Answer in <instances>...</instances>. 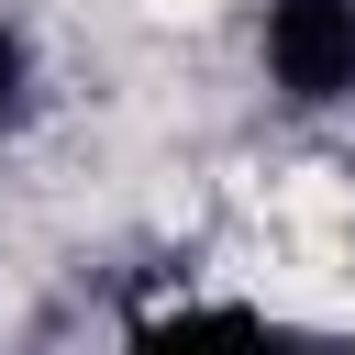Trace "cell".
Returning <instances> with one entry per match:
<instances>
[{"label":"cell","instance_id":"obj_1","mask_svg":"<svg viewBox=\"0 0 355 355\" xmlns=\"http://www.w3.org/2000/svg\"><path fill=\"white\" fill-rule=\"evenodd\" d=\"M266 78L300 111L344 100L355 89V0H266Z\"/></svg>","mask_w":355,"mask_h":355},{"label":"cell","instance_id":"obj_3","mask_svg":"<svg viewBox=\"0 0 355 355\" xmlns=\"http://www.w3.org/2000/svg\"><path fill=\"white\" fill-rule=\"evenodd\" d=\"M22 89H33V44H22L11 22H0V122L22 111Z\"/></svg>","mask_w":355,"mask_h":355},{"label":"cell","instance_id":"obj_2","mask_svg":"<svg viewBox=\"0 0 355 355\" xmlns=\"http://www.w3.org/2000/svg\"><path fill=\"white\" fill-rule=\"evenodd\" d=\"M133 355H277V333L244 311V300H178L133 333Z\"/></svg>","mask_w":355,"mask_h":355},{"label":"cell","instance_id":"obj_4","mask_svg":"<svg viewBox=\"0 0 355 355\" xmlns=\"http://www.w3.org/2000/svg\"><path fill=\"white\" fill-rule=\"evenodd\" d=\"M277 355H355V344H277Z\"/></svg>","mask_w":355,"mask_h":355}]
</instances>
